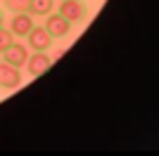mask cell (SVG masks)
Instances as JSON below:
<instances>
[{"instance_id": "6da1fadb", "label": "cell", "mask_w": 159, "mask_h": 156, "mask_svg": "<svg viewBox=\"0 0 159 156\" xmlns=\"http://www.w3.org/2000/svg\"><path fill=\"white\" fill-rule=\"evenodd\" d=\"M50 43H52V36L45 31V26L33 24V28L26 33V47L33 52H45L50 47Z\"/></svg>"}, {"instance_id": "7a4b0ae2", "label": "cell", "mask_w": 159, "mask_h": 156, "mask_svg": "<svg viewBox=\"0 0 159 156\" xmlns=\"http://www.w3.org/2000/svg\"><path fill=\"white\" fill-rule=\"evenodd\" d=\"M69 28H71V21L64 19L60 12L45 14V31L50 33L52 38H62V36H66V33H69Z\"/></svg>"}, {"instance_id": "3957f363", "label": "cell", "mask_w": 159, "mask_h": 156, "mask_svg": "<svg viewBox=\"0 0 159 156\" xmlns=\"http://www.w3.org/2000/svg\"><path fill=\"white\" fill-rule=\"evenodd\" d=\"M57 12H60L64 19H69L71 24H76V21H81L86 17V5H83L81 0H62Z\"/></svg>"}, {"instance_id": "277c9868", "label": "cell", "mask_w": 159, "mask_h": 156, "mask_svg": "<svg viewBox=\"0 0 159 156\" xmlns=\"http://www.w3.org/2000/svg\"><path fill=\"white\" fill-rule=\"evenodd\" d=\"M26 59H29V47L21 45V43H12V45L2 52V62L17 66V69H21V66L26 64Z\"/></svg>"}, {"instance_id": "5b68a950", "label": "cell", "mask_w": 159, "mask_h": 156, "mask_svg": "<svg viewBox=\"0 0 159 156\" xmlns=\"http://www.w3.org/2000/svg\"><path fill=\"white\" fill-rule=\"evenodd\" d=\"M21 83V71L17 66L7 64V62H0V85L7 88V90H14V88H19Z\"/></svg>"}, {"instance_id": "8992f818", "label": "cell", "mask_w": 159, "mask_h": 156, "mask_svg": "<svg viewBox=\"0 0 159 156\" xmlns=\"http://www.w3.org/2000/svg\"><path fill=\"white\" fill-rule=\"evenodd\" d=\"M50 64H52V59L48 57L45 52H33V54H29L26 59V71L31 73V76H43V73L50 69Z\"/></svg>"}, {"instance_id": "52a82bcc", "label": "cell", "mask_w": 159, "mask_h": 156, "mask_svg": "<svg viewBox=\"0 0 159 156\" xmlns=\"http://www.w3.org/2000/svg\"><path fill=\"white\" fill-rule=\"evenodd\" d=\"M31 28H33V14L31 12H14V17L10 19L12 36H26Z\"/></svg>"}, {"instance_id": "ba28073f", "label": "cell", "mask_w": 159, "mask_h": 156, "mask_svg": "<svg viewBox=\"0 0 159 156\" xmlns=\"http://www.w3.org/2000/svg\"><path fill=\"white\" fill-rule=\"evenodd\" d=\"M55 7V0H31V5H29V12L33 17H45V14L52 12Z\"/></svg>"}, {"instance_id": "9c48e42d", "label": "cell", "mask_w": 159, "mask_h": 156, "mask_svg": "<svg viewBox=\"0 0 159 156\" xmlns=\"http://www.w3.org/2000/svg\"><path fill=\"white\" fill-rule=\"evenodd\" d=\"M5 5L10 12H29V5H31V0H5Z\"/></svg>"}, {"instance_id": "30bf717a", "label": "cell", "mask_w": 159, "mask_h": 156, "mask_svg": "<svg viewBox=\"0 0 159 156\" xmlns=\"http://www.w3.org/2000/svg\"><path fill=\"white\" fill-rule=\"evenodd\" d=\"M14 43V36H12V31L10 28H5V26H0V54L7 50V47Z\"/></svg>"}, {"instance_id": "8fae6325", "label": "cell", "mask_w": 159, "mask_h": 156, "mask_svg": "<svg viewBox=\"0 0 159 156\" xmlns=\"http://www.w3.org/2000/svg\"><path fill=\"white\" fill-rule=\"evenodd\" d=\"M62 54H64V47H60V50H55V54H52V62H55V59H60Z\"/></svg>"}, {"instance_id": "7c38bea8", "label": "cell", "mask_w": 159, "mask_h": 156, "mask_svg": "<svg viewBox=\"0 0 159 156\" xmlns=\"http://www.w3.org/2000/svg\"><path fill=\"white\" fill-rule=\"evenodd\" d=\"M0 26H2V14H0Z\"/></svg>"}]
</instances>
